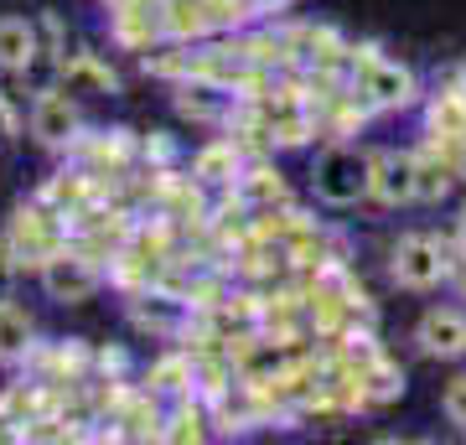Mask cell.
Returning <instances> with one entry per match:
<instances>
[{
	"instance_id": "obj_1",
	"label": "cell",
	"mask_w": 466,
	"mask_h": 445,
	"mask_svg": "<svg viewBox=\"0 0 466 445\" xmlns=\"http://www.w3.org/2000/svg\"><path fill=\"white\" fill-rule=\"evenodd\" d=\"M368 182H373V150L352 146V140H332L311 161V192L332 213H348V207L368 202Z\"/></svg>"
},
{
	"instance_id": "obj_2",
	"label": "cell",
	"mask_w": 466,
	"mask_h": 445,
	"mask_svg": "<svg viewBox=\"0 0 466 445\" xmlns=\"http://www.w3.org/2000/svg\"><path fill=\"white\" fill-rule=\"evenodd\" d=\"M352 88L368 99L373 115H410V109L425 104L420 73L410 63H400V57H383V52L373 57V63H363L358 73H352Z\"/></svg>"
},
{
	"instance_id": "obj_3",
	"label": "cell",
	"mask_w": 466,
	"mask_h": 445,
	"mask_svg": "<svg viewBox=\"0 0 466 445\" xmlns=\"http://www.w3.org/2000/svg\"><path fill=\"white\" fill-rule=\"evenodd\" d=\"M389 275L410 296H431L451 280V244L431 233H400V244L389 248Z\"/></svg>"
},
{
	"instance_id": "obj_4",
	"label": "cell",
	"mask_w": 466,
	"mask_h": 445,
	"mask_svg": "<svg viewBox=\"0 0 466 445\" xmlns=\"http://www.w3.org/2000/svg\"><path fill=\"white\" fill-rule=\"evenodd\" d=\"M36 269H42V290H47V300H57V306H84V300L99 296V285H104L99 264L84 259V254H73V248H52Z\"/></svg>"
},
{
	"instance_id": "obj_5",
	"label": "cell",
	"mask_w": 466,
	"mask_h": 445,
	"mask_svg": "<svg viewBox=\"0 0 466 445\" xmlns=\"http://www.w3.org/2000/svg\"><path fill=\"white\" fill-rule=\"evenodd\" d=\"M415 171H420V150H373V182L368 197L379 207H410L415 202Z\"/></svg>"
},
{
	"instance_id": "obj_6",
	"label": "cell",
	"mask_w": 466,
	"mask_h": 445,
	"mask_svg": "<svg viewBox=\"0 0 466 445\" xmlns=\"http://www.w3.org/2000/svg\"><path fill=\"white\" fill-rule=\"evenodd\" d=\"M415 342L435 363H461L466 358V311L461 306H431L415 321Z\"/></svg>"
},
{
	"instance_id": "obj_7",
	"label": "cell",
	"mask_w": 466,
	"mask_h": 445,
	"mask_svg": "<svg viewBox=\"0 0 466 445\" xmlns=\"http://www.w3.org/2000/svg\"><path fill=\"white\" fill-rule=\"evenodd\" d=\"M78 104H73V94H63V88H42L32 99V140L47 150H63L78 140Z\"/></svg>"
},
{
	"instance_id": "obj_8",
	"label": "cell",
	"mask_w": 466,
	"mask_h": 445,
	"mask_svg": "<svg viewBox=\"0 0 466 445\" xmlns=\"http://www.w3.org/2000/svg\"><path fill=\"white\" fill-rule=\"evenodd\" d=\"M425 135L466 146V88L456 78H451V88H441V94H425Z\"/></svg>"
},
{
	"instance_id": "obj_9",
	"label": "cell",
	"mask_w": 466,
	"mask_h": 445,
	"mask_svg": "<svg viewBox=\"0 0 466 445\" xmlns=\"http://www.w3.org/2000/svg\"><path fill=\"white\" fill-rule=\"evenodd\" d=\"M244 171V150L233 140H208V146L192 156V177L202 187H233V177Z\"/></svg>"
},
{
	"instance_id": "obj_10",
	"label": "cell",
	"mask_w": 466,
	"mask_h": 445,
	"mask_svg": "<svg viewBox=\"0 0 466 445\" xmlns=\"http://www.w3.org/2000/svg\"><path fill=\"white\" fill-rule=\"evenodd\" d=\"M36 26L26 16H0V67L5 73H26L36 63Z\"/></svg>"
},
{
	"instance_id": "obj_11",
	"label": "cell",
	"mask_w": 466,
	"mask_h": 445,
	"mask_svg": "<svg viewBox=\"0 0 466 445\" xmlns=\"http://www.w3.org/2000/svg\"><path fill=\"white\" fill-rule=\"evenodd\" d=\"M32 347H36L32 316L21 311V306H11V300H0V358H5V363H16V358H26Z\"/></svg>"
},
{
	"instance_id": "obj_12",
	"label": "cell",
	"mask_w": 466,
	"mask_h": 445,
	"mask_svg": "<svg viewBox=\"0 0 466 445\" xmlns=\"http://www.w3.org/2000/svg\"><path fill=\"white\" fill-rule=\"evenodd\" d=\"M358 389H363V404H394V399H404V368L379 358L358 373Z\"/></svg>"
},
{
	"instance_id": "obj_13",
	"label": "cell",
	"mask_w": 466,
	"mask_h": 445,
	"mask_svg": "<svg viewBox=\"0 0 466 445\" xmlns=\"http://www.w3.org/2000/svg\"><path fill=\"white\" fill-rule=\"evenodd\" d=\"M135 327H156V331H177L187 321V306L171 296H140L135 300Z\"/></svg>"
},
{
	"instance_id": "obj_14",
	"label": "cell",
	"mask_w": 466,
	"mask_h": 445,
	"mask_svg": "<svg viewBox=\"0 0 466 445\" xmlns=\"http://www.w3.org/2000/svg\"><path fill=\"white\" fill-rule=\"evenodd\" d=\"M233 187H238V192H244L249 202H259V207H269V202H280V197H285L280 171H269V166H244V171L233 177Z\"/></svg>"
},
{
	"instance_id": "obj_15",
	"label": "cell",
	"mask_w": 466,
	"mask_h": 445,
	"mask_svg": "<svg viewBox=\"0 0 466 445\" xmlns=\"http://www.w3.org/2000/svg\"><path fill=\"white\" fill-rule=\"evenodd\" d=\"M192 379H198L192 358H161L156 373H150V389H161V394H182V389H192Z\"/></svg>"
},
{
	"instance_id": "obj_16",
	"label": "cell",
	"mask_w": 466,
	"mask_h": 445,
	"mask_svg": "<svg viewBox=\"0 0 466 445\" xmlns=\"http://www.w3.org/2000/svg\"><path fill=\"white\" fill-rule=\"evenodd\" d=\"M441 414H446L456 430H466V373H456V379L441 389Z\"/></svg>"
},
{
	"instance_id": "obj_17",
	"label": "cell",
	"mask_w": 466,
	"mask_h": 445,
	"mask_svg": "<svg viewBox=\"0 0 466 445\" xmlns=\"http://www.w3.org/2000/svg\"><path fill=\"white\" fill-rule=\"evenodd\" d=\"M146 156H156V161H171V140H146Z\"/></svg>"
},
{
	"instance_id": "obj_18",
	"label": "cell",
	"mask_w": 466,
	"mask_h": 445,
	"mask_svg": "<svg viewBox=\"0 0 466 445\" xmlns=\"http://www.w3.org/2000/svg\"><path fill=\"white\" fill-rule=\"evenodd\" d=\"M456 83H461V88H466V63H456Z\"/></svg>"
},
{
	"instance_id": "obj_19",
	"label": "cell",
	"mask_w": 466,
	"mask_h": 445,
	"mask_svg": "<svg viewBox=\"0 0 466 445\" xmlns=\"http://www.w3.org/2000/svg\"><path fill=\"white\" fill-rule=\"evenodd\" d=\"M456 233H466V202H461V217H456Z\"/></svg>"
},
{
	"instance_id": "obj_20",
	"label": "cell",
	"mask_w": 466,
	"mask_h": 445,
	"mask_svg": "<svg viewBox=\"0 0 466 445\" xmlns=\"http://www.w3.org/2000/svg\"><path fill=\"white\" fill-rule=\"evenodd\" d=\"M461 177H466V161H461Z\"/></svg>"
}]
</instances>
